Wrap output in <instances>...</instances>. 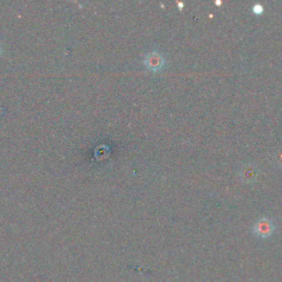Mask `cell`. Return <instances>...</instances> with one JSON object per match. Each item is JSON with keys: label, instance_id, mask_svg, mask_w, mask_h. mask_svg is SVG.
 <instances>
[{"label": "cell", "instance_id": "cell-1", "mask_svg": "<svg viewBox=\"0 0 282 282\" xmlns=\"http://www.w3.org/2000/svg\"><path fill=\"white\" fill-rule=\"evenodd\" d=\"M276 230L275 222L268 217H260L255 222L253 232L259 238H269L274 235Z\"/></svg>", "mask_w": 282, "mask_h": 282}, {"label": "cell", "instance_id": "cell-2", "mask_svg": "<svg viewBox=\"0 0 282 282\" xmlns=\"http://www.w3.org/2000/svg\"><path fill=\"white\" fill-rule=\"evenodd\" d=\"M145 65L151 71H159L161 70L164 65V58L163 56L158 52L149 53L146 56Z\"/></svg>", "mask_w": 282, "mask_h": 282}, {"label": "cell", "instance_id": "cell-3", "mask_svg": "<svg viewBox=\"0 0 282 282\" xmlns=\"http://www.w3.org/2000/svg\"><path fill=\"white\" fill-rule=\"evenodd\" d=\"M238 175L244 182L246 183L254 182L258 177V169L256 166H254V164H249V163L245 164V166L239 169Z\"/></svg>", "mask_w": 282, "mask_h": 282}, {"label": "cell", "instance_id": "cell-4", "mask_svg": "<svg viewBox=\"0 0 282 282\" xmlns=\"http://www.w3.org/2000/svg\"><path fill=\"white\" fill-rule=\"evenodd\" d=\"M275 160L278 162L280 166H282V148L281 149H279L278 151L276 152V154H275Z\"/></svg>", "mask_w": 282, "mask_h": 282}, {"label": "cell", "instance_id": "cell-5", "mask_svg": "<svg viewBox=\"0 0 282 282\" xmlns=\"http://www.w3.org/2000/svg\"><path fill=\"white\" fill-rule=\"evenodd\" d=\"M253 10H254L255 13L259 14V13H263L264 12V7L260 3H256V4H254Z\"/></svg>", "mask_w": 282, "mask_h": 282}, {"label": "cell", "instance_id": "cell-6", "mask_svg": "<svg viewBox=\"0 0 282 282\" xmlns=\"http://www.w3.org/2000/svg\"><path fill=\"white\" fill-rule=\"evenodd\" d=\"M0 53H1V49H0Z\"/></svg>", "mask_w": 282, "mask_h": 282}]
</instances>
